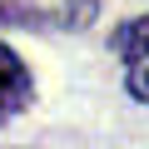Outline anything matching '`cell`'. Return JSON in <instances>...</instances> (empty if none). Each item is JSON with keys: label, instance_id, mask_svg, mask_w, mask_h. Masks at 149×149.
Here are the masks:
<instances>
[{"label": "cell", "instance_id": "obj_1", "mask_svg": "<svg viewBox=\"0 0 149 149\" xmlns=\"http://www.w3.org/2000/svg\"><path fill=\"white\" fill-rule=\"evenodd\" d=\"M109 50L124 55V80H129V95L149 104V15H134L129 25H119L109 35Z\"/></svg>", "mask_w": 149, "mask_h": 149}, {"label": "cell", "instance_id": "obj_2", "mask_svg": "<svg viewBox=\"0 0 149 149\" xmlns=\"http://www.w3.org/2000/svg\"><path fill=\"white\" fill-rule=\"evenodd\" d=\"M25 104H30V70L20 65V55L10 45H0V124L20 114Z\"/></svg>", "mask_w": 149, "mask_h": 149}, {"label": "cell", "instance_id": "obj_3", "mask_svg": "<svg viewBox=\"0 0 149 149\" xmlns=\"http://www.w3.org/2000/svg\"><path fill=\"white\" fill-rule=\"evenodd\" d=\"M90 15H95V0H74V5H65V25H74V30H85Z\"/></svg>", "mask_w": 149, "mask_h": 149}]
</instances>
